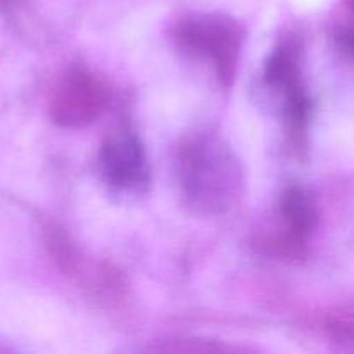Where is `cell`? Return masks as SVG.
I'll list each match as a JSON object with an SVG mask.
<instances>
[{"label": "cell", "mask_w": 354, "mask_h": 354, "mask_svg": "<svg viewBox=\"0 0 354 354\" xmlns=\"http://www.w3.org/2000/svg\"><path fill=\"white\" fill-rule=\"evenodd\" d=\"M176 176L183 204L199 216L227 213L242 194L244 175L230 145L216 133H194L182 142Z\"/></svg>", "instance_id": "cell-1"}, {"label": "cell", "mask_w": 354, "mask_h": 354, "mask_svg": "<svg viewBox=\"0 0 354 354\" xmlns=\"http://www.w3.org/2000/svg\"><path fill=\"white\" fill-rule=\"evenodd\" d=\"M178 40L190 50L206 55L225 85L234 82L244 44V30L235 21L216 14L190 17L178 26Z\"/></svg>", "instance_id": "cell-2"}, {"label": "cell", "mask_w": 354, "mask_h": 354, "mask_svg": "<svg viewBox=\"0 0 354 354\" xmlns=\"http://www.w3.org/2000/svg\"><path fill=\"white\" fill-rule=\"evenodd\" d=\"M109 104V88L85 68H73L55 88L52 120L64 128H83L97 120Z\"/></svg>", "instance_id": "cell-3"}, {"label": "cell", "mask_w": 354, "mask_h": 354, "mask_svg": "<svg viewBox=\"0 0 354 354\" xmlns=\"http://www.w3.org/2000/svg\"><path fill=\"white\" fill-rule=\"evenodd\" d=\"M100 171L111 187L120 190L145 189L149 162L140 138L127 130L114 131L104 140L99 154Z\"/></svg>", "instance_id": "cell-4"}, {"label": "cell", "mask_w": 354, "mask_h": 354, "mask_svg": "<svg viewBox=\"0 0 354 354\" xmlns=\"http://www.w3.org/2000/svg\"><path fill=\"white\" fill-rule=\"evenodd\" d=\"M283 228L266 242L273 254L282 258H301L306 251L308 239L317 225V207L310 194L299 187L286 190L280 201Z\"/></svg>", "instance_id": "cell-5"}, {"label": "cell", "mask_w": 354, "mask_h": 354, "mask_svg": "<svg viewBox=\"0 0 354 354\" xmlns=\"http://www.w3.org/2000/svg\"><path fill=\"white\" fill-rule=\"evenodd\" d=\"M265 80L283 97L303 88L301 83V47L294 38L280 41L265 62Z\"/></svg>", "instance_id": "cell-6"}, {"label": "cell", "mask_w": 354, "mask_h": 354, "mask_svg": "<svg viewBox=\"0 0 354 354\" xmlns=\"http://www.w3.org/2000/svg\"><path fill=\"white\" fill-rule=\"evenodd\" d=\"M339 41H341L342 48L354 59V30L342 31V33L339 35Z\"/></svg>", "instance_id": "cell-7"}]
</instances>
